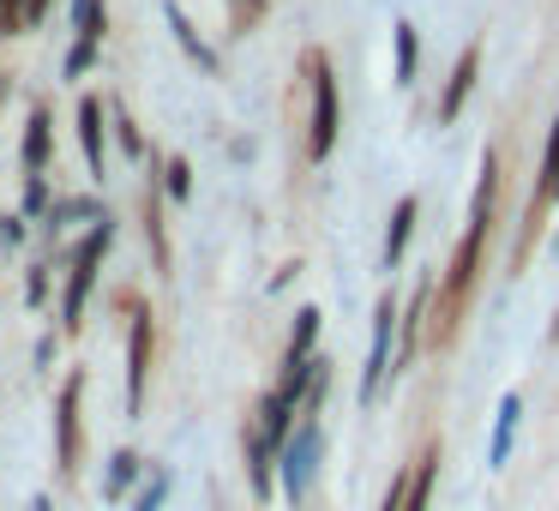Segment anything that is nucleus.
<instances>
[{"label": "nucleus", "instance_id": "obj_16", "mask_svg": "<svg viewBox=\"0 0 559 511\" xmlns=\"http://www.w3.org/2000/svg\"><path fill=\"white\" fill-rule=\"evenodd\" d=\"M415 223H421V199H415V193H403L397 205H391V217H385V247H379V265H385V271H397L403 259H409Z\"/></svg>", "mask_w": 559, "mask_h": 511}, {"label": "nucleus", "instance_id": "obj_15", "mask_svg": "<svg viewBox=\"0 0 559 511\" xmlns=\"http://www.w3.org/2000/svg\"><path fill=\"white\" fill-rule=\"evenodd\" d=\"M439 463H445V445H439V439H427V445H421V457L409 463V475H403V506H397V511H433Z\"/></svg>", "mask_w": 559, "mask_h": 511}, {"label": "nucleus", "instance_id": "obj_22", "mask_svg": "<svg viewBox=\"0 0 559 511\" xmlns=\"http://www.w3.org/2000/svg\"><path fill=\"white\" fill-rule=\"evenodd\" d=\"M319 331H325V313H319V307H295V325H289V343H283V361H307V355H319Z\"/></svg>", "mask_w": 559, "mask_h": 511}, {"label": "nucleus", "instance_id": "obj_33", "mask_svg": "<svg viewBox=\"0 0 559 511\" xmlns=\"http://www.w3.org/2000/svg\"><path fill=\"white\" fill-rule=\"evenodd\" d=\"M25 223L31 217H19V211H13V217H0V247H25V235H31Z\"/></svg>", "mask_w": 559, "mask_h": 511}, {"label": "nucleus", "instance_id": "obj_17", "mask_svg": "<svg viewBox=\"0 0 559 511\" xmlns=\"http://www.w3.org/2000/svg\"><path fill=\"white\" fill-rule=\"evenodd\" d=\"M518 427H523V391L511 385L493 409V439H487V470H506L511 463V445H518Z\"/></svg>", "mask_w": 559, "mask_h": 511}, {"label": "nucleus", "instance_id": "obj_23", "mask_svg": "<svg viewBox=\"0 0 559 511\" xmlns=\"http://www.w3.org/2000/svg\"><path fill=\"white\" fill-rule=\"evenodd\" d=\"M151 169H157L163 199H175V205H193V163H187V157H157V151H151Z\"/></svg>", "mask_w": 559, "mask_h": 511}, {"label": "nucleus", "instance_id": "obj_34", "mask_svg": "<svg viewBox=\"0 0 559 511\" xmlns=\"http://www.w3.org/2000/svg\"><path fill=\"white\" fill-rule=\"evenodd\" d=\"M547 343H559V307H554V325H547Z\"/></svg>", "mask_w": 559, "mask_h": 511}, {"label": "nucleus", "instance_id": "obj_20", "mask_svg": "<svg viewBox=\"0 0 559 511\" xmlns=\"http://www.w3.org/2000/svg\"><path fill=\"white\" fill-rule=\"evenodd\" d=\"M139 475H145V457H139L133 445L109 451V470H103V499H127L139 487Z\"/></svg>", "mask_w": 559, "mask_h": 511}, {"label": "nucleus", "instance_id": "obj_12", "mask_svg": "<svg viewBox=\"0 0 559 511\" xmlns=\"http://www.w3.org/2000/svg\"><path fill=\"white\" fill-rule=\"evenodd\" d=\"M241 457H247V482H253V499H259V506H271V494H277V451L265 445V433L253 427V415L241 421Z\"/></svg>", "mask_w": 559, "mask_h": 511}, {"label": "nucleus", "instance_id": "obj_5", "mask_svg": "<svg viewBox=\"0 0 559 511\" xmlns=\"http://www.w3.org/2000/svg\"><path fill=\"white\" fill-rule=\"evenodd\" d=\"M319 463H325V427H319V415H301L295 433L283 439V451H277V494L289 499V506H301V499H307Z\"/></svg>", "mask_w": 559, "mask_h": 511}, {"label": "nucleus", "instance_id": "obj_14", "mask_svg": "<svg viewBox=\"0 0 559 511\" xmlns=\"http://www.w3.org/2000/svg\"><path fill=\"white\" fill-rule=\"evenodd\" d=\"M145 157H151V151H145ZM139 217H145L151 265H157V277H169V271H175V247H169V223H163V187H157V169H151V181H145V199H139Z\"/></svg>", "mask_w": 559, "mask_h": 511}, {"label": "nucleus", "instance_id": "obj_36", "mask_svg": "<svg viewBox=\"0 0 559 511\" xmlns=\"http://www.w3.org/2000/svg\"><path fill=\"white\" fill-rule=\"evenodd\" d=\"M554 259H559V235H554Z\"/></svg>", "mask_w": 559, "mask_h": 511}, {"label": "nucleus", "instance_id": "obj_6", "mask_svg": "<svg viewBox=\"0 0 559 511\" xmlns=\"http://www.w3.org/2000/svg\"><path fill=\"white\" fill-rule=\"evenodd\" d=\"M397 307H403V295L397 289H385L373 301V337H367V367H361V385H355V403H361V415L373 409L379 397H385V385H391V349H397Z\"/></svg>", "mask_w": 559, "mask_h": 511}, {"label": "nucleus", "instance_id": "obj_26", "mask_svg": "<svg viewBox=\"0 0 559 511\" xmlns=\"http://www.w3.org/2000/svg\"><path fill=\"white\" fill-rule=\"evenodd\" d=\"M103 31H109V0H73V37L103 43Z\"/></svg>", "mask_w": 559, "mask_h": 511}, {"label": "nucleus", "instance_id": "obj_25", "mask_svg": "<svg viewBox=\"0 0 559 511\" xmlns=\"http://www.w3.org/2000/svg\"><path fill=\"white\" fill-rule=\"evenodd\" d=\"M169 487H175V470H169V463H145V475H139V494H133V511H163Z\"/></svg>", "mask_w": 559, "mask_h": 511}, {"label": "nucleus", "instance_id": "obj_8", "mask_svg": "<svg viewBox=\"0 0 559 511\" xmlns=\"http://www.w3.org/2000/svg\"><path fill=\"white\" fill-rule=\"evenodd\" d=\"M481 61H487V43L469 37V43L457 49V61H451L445 85H439V103H433V121H439V127H457L463 103L475 97V85H481Z\"/></svg>", "mask_w": 559, "mask_h": 511}, {"label": "nucleus", "instance_id": "obj_2", "mask_svg": "<svg viewBox=\"0 0 559 511\" xmlns=\"http://www.w3.org/2000/svg\"><path fill=\"white\" fill-rule=\"evenodd\" d=\"M301 79H307V163H325L343 139V91L331 55L301 49Z\"/></svg>", "mask_w": 559, "mask_h": 511}, {"label": "nucleus", "instance_id": "obj_18", "mask_svg": "<svg viewBox=\"0 0 559 511\" xmlns=\"http://www.w3.org/2000/svg\"><path fill=\"white\" fill-rule=\"evenodd\" d=\"M295 421H301V409H295L283 391H259V403H253V427L265 433V445L271 451H283V439L295 433Z\"/></svg>", "mask_w": 559, "mask_h": 511}, {"label": "nucleus", "instance_id": "obj_30", "mask_svg": "<svg viewBox=\"0 0 559 511\" xmlns=\"http://www.w3.org/2000/svg\"><path fill=\"white\" fill-rule=\"evenodd\" d=\"M55 205V187H49V175H25V193H19V217H37L43 223V211Z\"/></svg>", "mask_w": 559, "mask_h": 511}, {"label": "nucleus", "instance_id": "obj_11", "mask_svg": "<svg viewBox=\"0 0 559 511\" xmlns=\"http://www.w3.org/2000/svg\"><path fill=\"white\" fill-rule=\"evenodd\" d=\"M49 163H55V115H49V103H31L25 139H19V169H25V175H49Z\"/></svg>", "mask_w": 559, "mask_h": 511}, {"label": "nucleus", "instance_id": "obj_9", "mask_svg": "<svg viewBox=\"0 0 559 511\" xmlns=\"http://www.w3.org/2000/svg\"><path fill=\"white\" fill-rule=\"evenodd\" d=\"M151 355H157V319H151V307H133V325H127V415L145 409Z\"/></svg>", "mask_w": 559, "mask_h": 511}, {"label": "nucleus", "instance_id": "obj_7", "mask_svg": "<svg viewBox=\"0 0 559 511\" xmlns=\"http://www.w3.org/2000/svg\"><path fill=\"white\" fill-rule=\"evenodd\" d=\"M55 463H61V475H79V463H85V373L79 367L55 391Z\"/></svg>", "mask_w": 559, "mask_h": 511}, {"label": "nucleus", "instance_id": "obj_3", "mask_svg": "<svg viewBox=\"0 0 559 511\" xmlns=\"http://www.w3.org/2000/svg\"><path fill=\"white\" fill-rule=\"evenodd\" d=\"M109 247H115V223H109V211H103V217L85 229V241L73 247V259H67L61 331H79V325H85V307H91V295H97V277H103V259H109Z\"/></svg>", "mask_w": 559, "mask_h": 511}, {"label": "nucleus", "instance_id": "obj_19", "mask_svg": "<svg viewBox=\"0 0 559 511\" xmlns=\"http://www.w3.org/2000/svg\"><path fill=\"white\" fill-rule=\"evenodd\" d=\"M415 79H421V31H415V19H397L391 25V85L409 91Z\"/></svg>", "mask_w": 559, "mask_h": 511}, {"label": "nucleus", "instance_id": "obj_29", "mask_svg": "<svg viewBox=\"0 0 559 511\" xmlns=\"http://www.w3.org/2000/svg\"><path fill=\"white\" fill-rule=\"evenodd\" d=\"M331 379H337V367H331V355H319V361H313V379H307V391H301V415H319V409H325Z\"/></svg>", "mask_w": 559, "mask_h": 511}, {"label": "nucleus", "instance_id": "obj_31", "mask_svg": "<svg viewBox=\"0 0 559 511\" xmlns=\"http://www.w3.org/2000/svg\"><path fill=\"white\" fill-rule=\"evenodd\" d=\"M97 49H103V43H85V37H73V49L61 55V79H85L91 67H97Z\"/></svg>", "mask_w": 559, "mask_h": 511}, {"label": "nucleus", "instance_id": "obj_28", "mask_svg": "<svg viewBox=\"0 0 559 511\" xmlns=\"http://www.w3.org/2000/svg\"><path fill=\"white\" fill-rule=\"evenodd\" d=\"M109 127H115V145H121L133 163H145V133H139V121L121 109V103H109Z\"/></svg>", "mask_w": 559, "mask_h": 511}, {"label": "nucleus", "instance_id": "obj_10", "mask_svg": "<svg viewBox=\"0 0 559 511\" xmlns=\"http://www.w3.org/2000/svg\"><path fill=\"white\" fill-rule=\"evenodd\" d=\"M73 121H79V151H85L91 181H103V175H109V103H103L97 91H85Z\"/></svg>", "mask_w": 559, "mask_h": 511}, {"label": "nucleus", "instance_id": "obj_35", "mask_svg": "<svg viewBox=\"0 0 559 511\" xmlns=\"http://www.w3.org/2000/svg\"><path fill=\"white\" fill-rule=\"evenodd\" d=\"M7 91H13V79H7V73H0V103H7Z\"/></svg>", "mask_w": 559, "mask_h": 511}, {"label": "nucleus", "instance_id": "obj_13", "mask_svg": "<svg viewBox=\"0 0 559 511\" xmlns=\"http://www.w3.org/2000/svg\"><path fill=\"white\" fill-rule=\"evenodd\" d=\"M163 19H169V37H175V49L187 55V61L199 67L205 79H223V61H217V49H211L205 37H199V25L181 13V0H163Z\"/></svg>", "mask_w": 559, "mask_h": 511}, {"label": "nucleus", "instance_id": "obj_1", "mask_svg": "<svg viewBox=\"0 0 559 511\" xmlns=\"http://www.w3.org/2000/svg\"><path fill=\"white\" fill-rule=\"evenodd\" d=\"M499 211H506V163H499V145H487L481 163H475V193H469V211H463V235L451 241V259H445V271H439V283H433L427 349H451V343L463 337V319H469L475 289H481Z\"/></svg>", "mask_w": 559, "mask_h": 511}, {"label": "nucleus", "instance_id": "obj_24", "mask_svg": "<svg viewBox=\"0 0 559 511\" xmlns=\"http://www.w3.org/2000/svg\"><path fill=\"white\" fill-rule=\"evenodd\" d=\"M55 0H0V37H25L49 19Z\"/></svg>", "mask_w": 559, "mask_h": 511}, {"label": "nucleus", "instance_id": "obj_27", "mask_svg": "<svg viewBox=\"0 0 559 511\" xmlns=\"http://www.w3.org/2000/svg\"><path fill=\"white\" fill-rule=\"evenodd\" d=\"M223 7H229V37H253L271 13V0H223Z\"/></svg>", "mask_w": 559, "mask_h": 511}, {"label": "nucleus", "instance_id": "obj_4", "mask_svg": "<svg viewBox=\"0 0 559 511\" xmlns=\"http://www.w3.org/2000/svg\"><path fill=\"white\" fill-rule=\"evenodd\" d=\"M554 211H559V115H554V127H547L542 163H535V187H530V205H523V223H518V247H511V277H523V265L535 259L542 229H547Z\"/></svg>", "mask_w": 559, "mask_h": 511}, {"label": "nucleus", "instance_id": "obj_21", "mask_svg": "<svg viewBox=\"0 0 559 511\" xmlns=\"http://www.w3.org/2000/svg\"><path fill=\"white\" fill-rule=\"evenodd\" d=\"M97 217H103L97 199H85V193H55V205L43 211V229L61 235V229H73V223H97Z\"/></svg>", "mask_w": 559, "mask_h": 511}, {"label": "nucleus", "instance_id": "obj_32", "mask_svg": "<svg viewBox=\"0 0 559 511\" xmlns=\"http://www.w3.org/2000/svg\"><path fill=\"white\" fill-rule=\"evenodd\" d=\"M49 301V265H31L25 271V307H43Z\"/></svg>", "mask_w": 559, "mask_h": 511}]
</instances>
